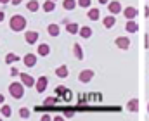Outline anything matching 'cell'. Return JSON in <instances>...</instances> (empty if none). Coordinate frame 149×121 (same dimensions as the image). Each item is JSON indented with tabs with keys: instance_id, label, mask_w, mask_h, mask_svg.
I'll list each match as a JSON object with an SVG mask.
<instances>
[{
	"instance_id": "cell-1",
	"label": "cell",
	"mask_w": 149,
	"mask_h": 121,
	"mask_svg": "<svg viewBox=\"0 0 149 121\" xmlns=\"http://www.w3.org/2000/svg\"><path fill=\"white\" fill-rule=\"evenodd\" d=\"M9 24H10V30L12 31H23L26 28V19H24V16L16 14V16L10 17V23Z\"/></svg>"
},
{
	"instance_id": "cell-2",
	"label": "cell",
	"mask_w": 149,
	"mask_h": 121,
	"mask_svg": "<svg viewBox=\"0 0 149 121\" xmlns=\"http://www.w3.org/2000/svg\"><path fill=\"white\" fill-rule=\"evenodd\" d=\"M9 92H10V95H12L14 99H21V97L24 95V85L14 81V83L9 85Z\"/></svg>"
},
{
	"instance_id": "cell-3",
	"label": "cell",
	"mask_w": 149,
	"mask_h": 121,
	"mask_svg": "<svg viewBox=\"0 0 149 121\" xmlns=\"http://www.w3.org/2000/svg\"><path fill=\"white\" fill-rule=\"evenodd\" d=\"M92 78H94V71L92 69H85V71H81L78 75V80L81 81V83H88Z\"/></svg>"
},
{
	"instance_id": "cell-4",
	"label": "cell",
	"mask_w": 149,
	"mask_h": 121,
	"mask_svg": "<svg viewBox=\"0 0 149 121\" xmlns=\"http://www.w3.org/2000/svg\"><path fill=\"white\" fill-rule=\"evenodd\" d=\"M47 83H49V80H47V76H40L37 81H35V88H37V92H45V88H47Z\"/></svg>"
},
{
	"instance_id": "cell-5",
	"label": "cell",
	"mask_w": 149,
	"mask_h": 121,
	"mask_svg": "<svg viewBox=\"0 0 149 121\" xmlns=\"http://www.w3.org/2000/svg\"><path fill=\"white\" fill-rule=\"evenodd\" d=\"M116 47L121 48V50H127V48L130 47V40H128L127 37H118V38H116Z\"/></svg>"
},
{
	"instance_id": "cell-6",
	"label": "cell",
	"mask_w": 149,
	"mask_h": 121,
	"mask_svg": "<svg viewBox=\"0 0 149 121\" xmlns=\"http://www.w3.org/2000/svg\"><path fill=\"white\" fill-rule=\"evenodd\" d=\"M19 78H21V83H23L24 86H35V80H33V76H30V75H26V73H21Z\"/></svg>"
},
{
	"instance_id": "cell-7",
	"label": "cell",
	"mask_w": 149,
	"mask_h": 121,
	"mask_svg": "<svg viewBox=\"0 0 149 121\" xmlns=\"http://www.w3.org/2000/svg\"><path fill=\"white\" fill-rule=\"evenodd\" d=\"M23 62H24V66L33 68V66L37 64V55H35V54H26L24 59H23Z\"/></svg>"
},
{
	"instance_id": "cell-8",
	"label": "cell",
	"mask_w": 149,
	"mask_h": 121,
	"mask_svg": "<svg viewBox=\"0 0 149 121\" xmlns=\"http://www.w3.org/2000/svg\"><path fill=\"white\" fill-rule=\"evenodd\" d=\"M108 10L111 12L113 16H114V14H118V12H121V3H120V2H116V0H113V2H109V5H108Z\"/></svg>"
},
{
	"instance_id": "cell-9",
	"label": "cell",
	"mask_w": 149,
	"mask_h": 121,
	"mask_svg": "<svg viewBox=\"0 0 149 121\" xmlns=\"http://www.w3.org/2000/svg\"><path fill=\"white\" fill-rule=\"evenodd\" d=\"M125 30H127L128 33H137V31H139V24H137L134 19H128V23H127Z\"/></svg>"
},
{
	"instance_id": "cell-10",
	"label": "cell",
	"mask_w": 149,
	"mask_h": 121,
	"mask_svg": "<svg viewBox=\"0 0 149 121\" xmlns=\"http://www.w3.org/2000/svg\"><path fill=\"white\" fill-rule=\"evenodd\" d=\"M123 16H125L127 19H134V17L137 16V9H135V7H127V9L123 10Z\"/></svg>"
},
{
	"instance_id": "cell-11",
	"label": "cell",
	"mask_w": 149,
	"mask_h": 121,
	"mask_svg": "<svg viewBox=\"0 0 149 121\" xmlns=\"http://www.w3.org/2000/svg\"><path fill=\"white\" fill-rule=\"evenodd\" d=\"M56 75H57L59 78H68V75H70L68 66H59V68L56 69Z\"/></svg>"
},
{
	"instance_id": "cell-12",
	"label": "cell",
	"mask_w": 149,
	"mask_h": 121,
	"mask_svg": "<svg viewBox=\"0 0 149 121\" xmlns=\"http://www.w3.org/2000/svg\"><path fill=\"white\" fill-rule=\"evenodd\" d=\"M24 38H26V41H28V43H37V40H38V33H37V31H26Z\"/></svg>"
},
{
	"instance_id": "cell-13",
	"label": "cell",
	"mask_w": 149,
	"mask_h": 121,
	"mask_svg": "<svg viewBox=\"0 0 149 121\" xmlns=\"http://www.w3.org/2000/svg\"><path fill=\"white\" fill-rule=\"evenodd\" d=\"M47 31H49V35L50 37H59V26L56 24V23H52V24H49V28H47Z\"/></svg>"
},
{
	"instance_id": "cell-14",
	"label": "cell",
	"mask_w": 149,
	"mask_h": 121,
	"mask_svg": "<svg viewBox=\"0 0 149 121\" xmlns=\"http://www.w3.org/2000/svg\"><path fill=\"white\" fill-rule=\"evenodd\" d=\"M127 109H128V111H132V113H134V111H137V109H139V100H137V99H130V100H128V104H127Z\"/></svg>"
},
{
	"instance_id": "cell-15",
	"label": "cell",
	"mask_w": 149,
	"mask_h": 121,
	"mask_svg": "<svg viewBox=\"0 0 149 121\" xmlns=\"http://www.w3.org/2000/svg\"><path fill=\"white\" fill-rule=\"evenodd\" d=\"M78 30H80V26H78L76 23H70V24L66 23V31H68V33H71V35H76V33H78Z\"/></svg>"
},
{
	"instance_id": "cell-16",
	"label": "cell",
	"mask_w": 149,
	"mask_h": 121,
	"mask_svg": "<svg viewBox=\"0 0 149 121\" xmlns=\"http://www.w3.org/2000/svg\"><path fill=\"white\" fill-rule=\"evenodd\" d=\"M102 23H104V28H113V26H114V23H116V19H114V16L111 14V16H106Z\"/></svg>"
},
{
	"instance_id": "cell-17",
	"label": "cell",
	"mask_w": 149,
	"mask_h": 121,
	"mask_svg": "<svg viewBox=\"0 0 149 121\" xmlns=\"http://www.w3.org/2000/svg\"><path fill=\"white\" fill-rule=\"evenodd\" d=\"M78 33H80L83 38H88V37H92V30H90L88 26H81V28L78 30Z\"/></svg>"
},
{
	"instance_id": "cell-18",
	"label": "cell",
	"mask_w": 149,
	"mask_h": 121,
	"mask_svg": "<svg viewBox=\"0 0 149 121\" xmlns=\"http://www.w3.org/2000/svg\"><path fill=\"white\" fill-rule=\"evenodd\" d=\"M54 9H56V2H54V0H47V2L43 3V10H45V12H52Z\"/></svg>"
},
{
	"instance_id": "cell-19",
	"label": "cell",
	"mask_w": 149,
	"mask_h": 121,
	"mask_svg": "<svg viewBox=\"0 0 149 121\" xmlns=\"http://www.w3.org/2000/svg\"><path fill=\"white\" fill-rule=\"evenodd\" d=\"M99 16H101L99 9H90V10H88V19H90V21H97Z\"/></svg>"
},
{
	"instance_id": "cell-20",
	"label": "cell",
	"mask_w": 149,
	"mask_h": 121,
	"mask_svg": "<svg viewBox=\"0 0 149 121\" xmlns=\"http://www.w3.org/2000/svg\"><path fill=\"white\" fill-rule=\"evenodd\" d=\"M49 52H50V47H49L47 43L38 45V54H40V55H49Z\"/></svg>"
},
{
	"instance_id": "cell-21",
	"label": "cell",
	"mask_w": 149,
	"mask_h": 121,
	"mask_svg": "<svg viewBox=\"0 0 149 121\" xmlns=\"http://www.w3.org/2000/svg\"><path fill=\"white\" fill-rule=\"evenodd\" d=\"M73 50H74V57H76V59H83V50H81L80 43H74Z\"/></svg>"
},
{
	"instance_id": "cell-22",
	"label": "cell",
	"mask_w": 149,
	"mask_h": 121,
	"mask_svg": "<svg viewBox=\"0 0 149 121\" xmlns=\"http://www.w3.org/2000/svg\"><path fill=\"white\" fill-rule=\"evenodd\" d=\"M0 113H2V116H5V118H9L10 114H12V109L7 106V104H3L2 107H0Z\"/></svg>"
},
{
	"instance_id": "cell-23",
	"label": "cell",
	"mask_w": 149,
	"mask_h": 121,
	"mask_svg": "<svg viewBox=\"0 0 149 121\" xmlns=\"http://www.w3.org/2000/svg\"><path fill=\"white\" fill-rule=\"evenodd\" d=\"M26 7H28V10H30V12H37L40 5H38L37 0H31V2H28V5H26Z\"/></svg>"
},
{
	"instance_id": "cell-24",
	"label": "cell",
	"mask_w": 149,
	"mask_h": 121,
	"mask_svg": "<svg viewBox=\"0 0 149 121\" xmlns=\"http://www.w3.org/2000/svg\"><path fill=\"white\" fill-rule=\"evenodd\" d=\"M74 5H76V2H74V0H64V2H63V7H64L66 10H73Z\"/></svg>"
},
{
	"instance_id": "cell-25",
	"label": "cell",
	"mask_w": 149,
	"mask_h": 121,
	"mask_svg": "<svg viewBox=\"0 0 149 121\" xmlns=\"http://www.w3.org/2000/svg\"><path fill=\"white\" fill-rule=\"evenodd\" d=\"M17 61H19V57H17V55H14V54H7V57H5V62H7V64L17 62Z\"/></svg>"
},
{
	"instance_id": "cell-26",
	"label": "cell",
	"mask_w": 149,
	"mask_h": 121,
	"mask_svg": "<svg viewBox=\"0 0 149 121\" xmlns=\"http://www.w3.org/2000/svg\"><path fill=\"white\" fill-rule=\"evenodd\" d=\"M56 102H57V99H56V97H47V99L43 100V106L50 107V106H56Z\"/></svg>"
},
{
	"instance_id": "cell-27",
	"label": "cell",
	"mask_w": 149,
	"mask_h": 121,
	"mask_svg": "<svg viewBox=\"0 0 149 121\" xmlns=\"http://www.w3.org/2000/svg\"><path fill=\"white\" fill-rule=\"evenodd\" d=\"M19 116H21L23 120H28V118H30V111H28L26 107H23V109H19Z\"/></svg>"
},
{
	"instance_id": "cell-28",
	"label": "cell",
	"mask_w": 149,
	"mask_h": 121,
	"mask_svg": "<svg viewBox=\"0 0 149 121\" xmlns=\"http://www.w3.org/2000/svg\"><path fill=\"white\" fill-rule=\"evenodd\" d=\"M66 92H68V88H66V86H57V88H56V93H57V95H61V97H63Z\"/></svg>"
},
{
	"instance_id": "cell-29",
	"label": "cell",
	"mask_w": 149,
	"mask_h": 121,
	"mask_svg": "<svg viewBox=\"0 0 149 121\" xmlns=\"http://www.w3.org/2000/svg\"><path fill=\"white\" fill-rule=\"evenodd\" d=\"M80 7H90V0H78Z\"/></svg>"
},
{
	"instance_id": "cell-30",
	"label": "cell",
	"mask_w": 149,
	"mask_h": 121,
	"mask_svg": "<svg viewBox=\"0 0 149 121\" xmlns=\"http://www.w3.org/2000/svg\"><path fill=\"white\" fill-rule=\"evenodd\" d=\"M40 121H52V118H50L49 114H43V116H42V120H40Z\"/></svg>"
},
{
	"instance_id": "cell-31",
	"label": "cell",
	"mask_w": 149,
	"mask_h": 121,
	"mask_svg": "<svg viewBox=\"0 0 149 121\" xmlns=\"http://www.w3.org/2000/svg\"><path fill=\"white\" fill-rule=\"evenodd\" d=\"M10 75H12V76H17V75H19V71H17V69H14V68H12V69H10Z\"/></svg>"
},
{
	"instance_id": "cell-32",
	"label": "cell",
	"mask_w": 149,
	"mask_h": 121,
	"mask_svg": "<svg viewBox=\"0 0 149 121\" xmlns=\"http://www.w3.org/2000/svg\"><path fill=\"white\" fill-rule=\"evenodd\" d=\"M10 2H12V5H19V3H21L23 0H10Z\"/></svg>"
},
{
	"instance_id": "cell-33",
	"label": "cell",
	"mask_w": 149,
	"mask_h": 121,
	"mask_svg": "<svg viewBox=\"0 0 149 121\" xmlns=\"http://www.w3.org/2000/svg\"><path fill=\"white\" fill-rule=\"evenodd\" d=\"M3 19H5V14H3V10H0V23H2Z\"/></svg>"
},
{
	"instance_id": "cell-34",
	"label": "cell",
	"mask_w": 149,
	"mask_h": 121,
	"mask_svg": "<svg viewBox=\"0 0 149 121\" xmlns=\"http://www.w3.org/2000/svg\"><path fill=\"white\" fill-rule=\"evenodd\" d=\"M73 116V111H66V118H71Z\"/></svg>"
},
{
	"instance_id": "cell-35",
	"label": "cell",
	"mask_w": 149,
	"mask_h": 121,
	"mask_svg": "<svg viewBox=\"0 0 149 121\" xmlns=\"http://www.w3.org/2000/svg\"><path fill=\"white\" fill-rule=\"evenodd\" d=\"M54 121H64V118H63V116H56V118H54Z\"/></svg>"
},
{
	"instance_id": "cell-36",
	"label": "cell",
	"mask_w": 149,
	"mask_h": 121,
	"mask_svg": "<svg viewBox=\"0 0 149 121\" xmlns=\"http://www.w3.org/2000/svg\"><path fill=\"white\" fill-rule=\"evenodd\" d=\"M3 100H5V99H3V95L0 93V104H3Z\"/></svg>"
},
{
	"instance_id": "cell-37",
	"label": "cell",
	"mask_w": 149,
	"mask_h": 121,
	"mask_svg": "<svg viewBox=\"0 0 149 121\" xmlns=\"http://www.w3.org/2000/svg\"><path fill=\"white\" fill-rule=\"evenodd\" d=\"M10 0H0V3H9Z\"/></svg>"
},
{
	"instance_id": "cell-38",
	"label": "cell",
	"mask_w": 149,
	"mask_h": 121,
	"mask_svg": "<svg viewBox=\"0 0 149 121\" xmlns=\"http://www.w3.org/2000/svg\"><path fill=\"white\" fill-rule=\"evenodd\" d=\"M99 2H101V3H108L109 0H99Z\"/></svg>"
},
{
	"instance_id": "cell-39",
	"label": "cell",
	"mask_w": 149,
	"mask_h": 121,
	"mask_svg": "<svg viewBox=\"0 0 149 121\" xmlns=\"http://www.w3.org/2000/svg\"><path fill=\"white\" fill-rule=\"evenodd\" d=\"M148 113H149V104H148Z\"/></svg>"
},
{
	"instance_id": "cell-40",
	"label": "cell",
	"mask_w": 149,
	"mask_h": 121,
	"mask_svg": "<svg viewBox=\"0 0 149 121\" xmlns=\"http://www.w3.org/2000/svg\"><path fill=\"white\" fill-rule=\"evenodd\" d=\"M54 2H56V0H54Z\"/></svg>"
},
{
	"instance_id": "cell-41",
	"label": "cell",
	"mask_w": 149,
	"mask_h": 121,
	"mask_svg": "<svg viewBox=\"0 0 149 121\" xmlns=\"http://www.w3.org/2000/svg\"><path fill=\"white\" fill-rule=\"evenodd\" d=\"M0 121H2V120H0Z\"/></svg>"
}]
</instances>
